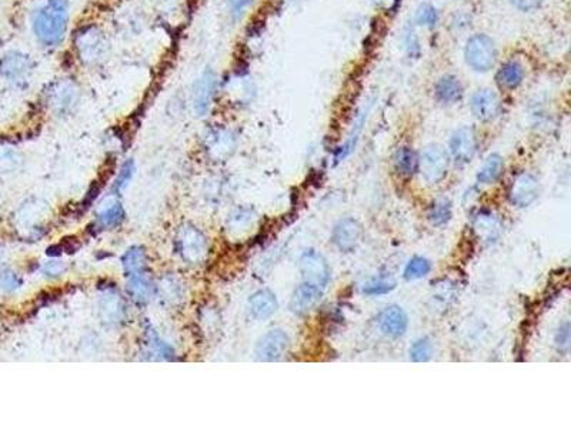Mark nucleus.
Returning a JSON list of instances; mask_svg holds the SVG:
<instances>
[{
    "label": "nucleus",
    "instance_id": "1",
    "mask_svg": "<svg viewBox=\"0 0 571 428\" xmlns=\"http://www.w3.org/2000/svg\"><path fill=\"white\" fill-rule=\"evenodd\" d=\"M69 26L68 0H47L34 13L31 29L38 42L49 49L59 47L66 38Z\"/></svg>",
    "mask_w": 571,
    "mask_h": 428
},
{
    "label": "nucleus",
    "instance_id": "14",
    "mask_svg": "<svg viewBox=\"0 0 571 428\" xmlns=\"http://www.w3.org/2000/svg\"><path fill=\"white\" fill-rule=\"evenodd\" d=\"M510 202L516 207H527L538 197L537 178L529 173L520 174L510 187Z\"/></svg>",
    "mask_w": 571,
    "mask_h": 428
},
{
    "label": "nucleus",
    "instance_id": "28",
    "mask_svg": "<svg viewBox=\"0 0 571 428\" xmlns=\"http://www.w3.org/2000/svg\"><path fill=\"white\" fill-rule=\"evenodd\" d=\"M475 227L479 232V235L484 236L487 240L494 239L499 233V228H500L499 222L493 216H490V214H488V216H484V214L479 216L475 222Z\"/></svg>",
    "mask_w": 571,
    "mask_h": 428
},
{
    "label": "nucleus",
    "instance_id": "27",
    "mask_svg": "<svg viewBox=\"0 0 571 428\" xmlns=\"http://www.w3.org/2000/svg\"><path fill=\"white\" fill-rule=\"evenodd\" d=\"M431 269L430 261L424 257H413L404 269V277L407 280H417L427 276Z\"/></svg>",
    "mask_w": 571,
    "mask_h": 428
},
{
    "label": "nucleus",
    "instance_id": "35",
    "mask_svg": "<svg viewBox=\"0 0 571 428\" xmlns=\"http://www.w3.org/2000/svg\"><path fill=\"white\" fill-rule=\"evenodd\" d=\"M60 247H62V252L75 253L76 250L80 249V243L77 241V239H63Z\"/></svg>",
    "mask_w": 571,
    "mask_h": 428
},
{
    "label": "nucleus",
    "instance_id": "21",
    "mask_svg": "<svg viewBox=\"0 0 571 428\" xmlns=\"http://www.w3.org/2000/svg\"><path fill=\"white\" fill-rule=\"evenodd\" d=\"M504 169V161L503 157L497 153L490 155L484 161L483 168L479 170L477 174V182L481 185H492L500 177Z\"/></svg>",
    "mask_w": 571,
    "mask_h": 428
},
{
    "label": "nucleus",
    "instance_id": "36",
    "mask_svg": "<svg viewBox=\"0 0 571 428\" xmlns=\"http://www.w3.org/2000/svg\"><path fill=\"white\" fill-rule=\"evenodd\" d=\"M44 270L49 276H59L64 270V266L59 261H52V263H49Z\"/></svg>",
    "mask_w": 571,
    "mask_h": 428
},
{
    "label": "nucleus",
    "instance_id": "3",
    "mask_svg": "<svg viewBox=\"0 0 571 428\" xmlns=\"http://www.w3.org/2000/svg\"><path fill=\"white\" fill-rule=\"evenodd\" d=\"M75 47L79 60L85 64H94L105 59L107 53V43L99 29L85 27L75 38Z\"/></svg>",
    "mask_w": 571,
    "mask_h": 428
},
{
    "label": "nucleus",
    "instance_id": "32",
    "mask_svg": "<svg viewBox=\"0 0 571 428\" xmlns=\"http://www.w3.org/2000/svg\"><path fill=\"white\" fill-rule=\"evenodd\" d=\"M135 173V161L130 159L126 160L122 166V170L119 173V177L116 178V183H114V189L118 191H122L123 189H126V186L130 183V180H132Z\"/></svg>",
    "mask_w": 571,
    "mask_h": 428
},
{
    "label": "nucleus",
    "instance_id": "4",
    "mask_svg": "<svg viewBox=\"0 0 571 428\" xmlns=\"http://www.w3.org/2000/svg\"><path fill=\"white\" fill-rule=\"evenodd\" d=\"M419 168L423 178L427 183L436 185L443 180L449 169V155L443 147L430 144L421 152L419 159Z\"/></svg>",
    "mask_w": 571,
    "mask_h": 428
},
{
    "label": "nucleus",
    "instance_id": "11",
    "mask_svg": "<svg viewBox=\"0 0 571 428\" xmlns=\"http://www.w3.org/2000/svg\"><path fill=\"white\" fill-rule=\"evenodd\" d=\"M300 271L306 282L324 287L330 280V267L326 258L316 252H306L300 258Z\"/></svg>",
    "mask_w": 571,
    "mask_h": 428
},
{
    "label": "nucleus",
    "instance_id": "8",
    "mask_svg": "<svg viewBox=\"0 0 571 428\" xmlns=\"http://www.w3.org/2000/svg\"><path fill=\"white\" fill-rule=\"evenodd\" d=\"M470 109L473 116L480 122H492L494 120L501 110L500 98L496 92L490 89H480L471 96Z\"/></svg>",
    "mask_w": 571,
    "mask_h": 428
},
{
    "label": "nucleus",
    "instance_id": "22",
    "mask_svg": "<svg viewBox=\"0 0 571 428\" xmlns=\"http://www.w3.org/2000/svg\"><path fill=\"white\" fill-rule=\"evenodd\" d=\"M395 166L401 176L410 177L419 168V157L410 147H401L396 152Z\"/></svg>",
    "mask_w": 571,
    "mask_h": 428
},
{
    "label": "nucleus",
    "instance_id": "31",
    "mask_svg": "<svg viewBox=\"0 0 571 428\" xmlns=\"http://www.w3.org/2000/svg\"><path fill=\"white\" fill-rule=\"evenodd\" d=\"M148 341H149V347H150L152 353L156 357L165 358V360H170L173 357V350L169 347V345L165 341H161L157 337V334L153 333V330L148 332Z\"/></svg>",
    "mask_w": 571,
    "mask_h": 428
},
{
    "label": "nucleus",
    "instance_id": "18",
    "mask_svg": "<svg viewBox=\"0 0 571 428\" xmlns=\"http://www.w3.org/2000/svg\"><path fill=\"white\" fill-rule=\"evenodd\" d=\"M463 85L460 79L454 75H444L437 80L434 86V96L440 103L453 105L459 102L463 96Z\"/></svg>",
    "mask_w": 571,
    "mask_h": 428
},
{
    "label": "nucleus",
    "instance_id": "17",
    "mask_svg": "<svg viewBox=\"0 0 571 428\" xmlns=\"http://www.w3.org/2000/svg\"><path fill=\"white\" fill-rule=\"evenodd\" d=\"M526 69L518 60H509L501 64V68L497 70L496 81L497 85L504 90H516L524 81Z\"/></svg>",
    "mask_w": 571,
    "mask_h": 428
},
{
    "label": "nucleus",
    "instance_id": "24",
    "mask_svg": "<svg viewBox=\"0 0 571 428\" xmlns=\"http://www.w3.org/2000/svg\"><path fill=\"white\" fill-rule=\"evenodd\" d=\"M451 219V204L446 199H440L433 203L429 210V220L433 226H443Z\"/></svg>",
    "mask_w": 571,
    "mask_h": 428
},
{
    "label": "nucleus",
    "instance_id": "5",
    "mask_svg": "<svg viewBox=\"0 0 571 428\" xmlns=\"http://www.w3.org/2000/svg\"><path fill=\"white\" fill-rule=\"evenodd\" d=\"M47 102L56 113H68L79 102V89L69 79L55 81V83H52L51 88H49Z\"/></svg>",
    "mask_w": 571,
    "mask_h": 428
},
{
    "label": "nucleus",
    "instance_id": "7",
    "mask_svg": "<svg viewBox=\"0 0 571 428\" xmlns=\"http://www.w3.org/2000/svg\"><path fill=\"white\" fill-rule=\"evenodd\" d=\"M178 253L187 263H199L204 258L207 252V241L198 228L191 226L183 228L177 239Z\"/></svg>",
    "mask_w": 571,
    "mask_h": 428
},
{
    "label": "nucleus",
    "instance_id": "26",
    "mask_svg": "<svg viewBox=\"0 0 571 428\" xmlns=\"http://www.w3.org/2000/svg\"><path fill=\"white\" fill-rule=\"evenodd\" d=\"M396 287V282L393 278L390 277H377V278H371L370 282H367L363 286V293L367 295H382V294H387L391 290H395Z\"/></svg>",
    "mask_w": 571,
    "mask_h": 428
},
{
    "label": "nucleus",
    "instance_id": "6",
    "mask_svg": "<svg viewBox=\"0 0 571 428\" xmlns=\"http://www.w3.org/2000/svg\"><path fill=\"white\" fill-rule=\"evenodd\" d=\"M35 69V63L31 57L22 52H8L0 57V77L19 81L29 77Z\"/></svg>",
    "mask_w": 571,
    "mask_h": 428
},
{
    "label": "nucleus",
    "instance_id": "34",
    "mask_svg": "<svg viewBox=\"0 0 571 428\" xmlns=\"http://www.w3.org/2000/svg\"><path fill=\"white\" fill-rule=\"evenodd\" d=\"M509 2L521 12H530L540 6L542 0H509Z\"/></svg>",
    "mask_w": 571,
    "mask_h": 428
},
{
    "label": "nucleus",
    "instance_id": "12",
    "mask_svg": "<svg viewBox=\"0 0 571 428\" xmlns=\"http://www.w3.org/2000/svg\"><path fill=\"white\" fill-rule=\"evenodd\" d=\"M217 92V76L215 72L206 70L196 81L193 88V106L199 116H204L209 111L211 102Z\"/></svg>",
    "mask_w": 571,
    "mask_h": 428
},
{
    "label": "nucleus",
    "instance_id": "25",
    "mask_svg": "<svg viewBox=\"0 0 571 428\" xmlns=\"http://www.w3.org/2000/svg\"><path fill=\"white\" fill-rule=\"evenodd\" d=\"M124 210L120 203H113L103 209L99 214V224L102 227H116L123 222Z\"/></svg>",
    "mask_w": 571,
    "mask_h": 428
},
{
    "label": "nucleus",
    "instance_id": "15",
    "mask_svg": "<svg viewBox=\"0 0 571 428\" xmlns=\"http://www.w3.org/2000/svg\"><path fill=\"white\" fill-rule=\"evenodd\" d=\"M320 299L321 287L315 283L304 282L295 290V293H293L290 300V310L297 316H303L312 310L320 302Z\"/></svg>",
    "mask_w": 571,
    "mask_h": 428
},
{
    "label": "nucleus",
    "instance_id": "10",
    "mask_svg": "<svg viewBox=\"0 0 571 428\" xmlns=\"http://www.w3.org/2000/svg\"><path fill=\"white\" fill-rule=\"evenodd\" d=\"M289 336L282 330H271L258 340L256 345V357L260 361L280 360L289 349Z\"/></svg>",
    "mask_w": 571,
    "mask_h": 428
},
{
    "label": "nucleus",
    "instance_id": "13",
    "mask_svg": "<svg viewBox=\"0 0 571 428\" xmlns=\"http://www.w3.org/2000/svg\"><path fill=\"white\" fill-rule=\"evenodd\" d=\"M362 226L354 219H343L340 220L332 235V241L340 252H351L362 239Z\"/></svg>",
    "mask_w": 571,
    "mask_h": 428
},
{
    "label": "nucleus",
    "instance_id": "16",
    "mask_svg": "<svg viewBox=\"0 0 571 428\" xmlns=\"http://www.w3.org/2000/svg\"><path fill=\"white\" fill-rule=\"evenodd\" d=\"M379 327L380 330L388 337H400L406 333L407 325H409V319L404 310L399 306H390L384 308L379 316Z\"/></svg>",
    "mask_w": 571,
    "mask_h": 428
},
{
    "label": "nucleus",
    "instance_id": "19",
    "mask_svg": "<svg viewBox=\"0 0 571 428\" xmlns=\"http://www.w3.org/2000/svg\"><path fill=\"white\" fill-rule=\"evenodd\" d=\"M127 293L132 295V299L140 304L148 303L156 293V286L152 282L149 274L144 271L127 276Z\"/></svg>",
    "mask_w": 571,
    "mask_h": 428
},
{
    "label": "nucleus",
    "instance_id": "2",
    "mask_svg": "<svg viewBox=\"0 0 571 428\" xmlns=\"http://www.w3.org/2000/svg\"><path fill=\"white\" fill-rule=\"evenodd\" d=\"M464 59L475 72L486 73L492 70L497 60V47L494 40L490 36L483 35V33L471 36L464 47Z\"/></svg>",
    "mask_w": 571,
    "mask_h": 428
},
{
    "label": "nucleus",
    "instance_id": "33",
    "mask_svg": "<svg viewBox=\"0 0 571 428\" xmlns=\"http://www.w3.org/2000/svg\"><path fill=\"white\" fill-rule=\"evenodd\" d=\"M254 2V0H228V13H230L233 21H239L246 12V9Z\"/></svg>",
    "mask_w": 571,
    "mask_h": 428
},
{
    "label": "nucleus",
    "instance_id": "29",
    "mask_svg": "<svg viewBox=\"0 0 571 428\" xmlns=\"http://www.w3.org/2000/svg\"><path fill=\"white\" fill-rule=\"evenodd\" d=\"M433 356V344L429 338L417 340L410 349V358L416 363H426Z\"/></svg>",
    "mask_w": 571,
    "mask_h": 428
},
{
    "label": "nucleus",
    "instance_id": "30",
    "mask_svg": "<svg viewBox=\"0 0 571 428\" xmlns=\"http://www.w3.org/2000/svg\"><path fill=\"white\" fill-rule=\"evenodd\" d=\"M416 22L424 27H434L438 22V13L431 5H421L416 14Z\"/></svg>",
    "mask_w": 571,
    "mask_h": 428
},
{
    "label": "nucleus",
    "instance_id": "20",
    "mask_svg": "<svg viewBox=\"0 0 571 428\" xmlns=\"http://www.w3.org/2000/svg\"><path fill=\"white\" fill-rule=\"evenodd\" d=\"M277 307H279V303H277L276 295L270 290H258L249 300L252 316L257 320L269 319L274 315Z\"/></svg>",
    "mask_w": 571,
    "mask_h": 428
},
{
    "label": "nucleus",
    "instance_id": "9",
    "mask_svg": "<svg viewBox=\"0 0 571 428\" xmlns=\"http://www.w3.org/2000/svg\"><path fill=\"white\" fill-rule=\"evenodd\" d=\"M477 150V137L471 127H460L450 139V153L455 163L467 164Z\"/></svg>",
    "mask_w": 571,
    "mask_h": 428
},
{
    "label": "nucleus",
    "instance_id": "23",
    "mask_svg": "<svg viewBox=\"0 0 571 428\" xmlns=\"http://www.w3.org/2000/svg\"><path fill=\"white\" fill-rule=\"evenodd\" d=\"M122 265H123V270L126 276H132V274L144 271L146 254H144L143 247H139V245L130 247V249L122 257Z\"/></svg>",
    "mask_w": 571,
    "mask_h": 428
}]
</instances>
